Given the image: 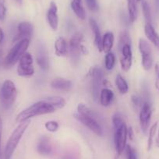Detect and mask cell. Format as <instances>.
<instances>
[{
	"instance_id": "6da1fadb",
	"label": "cell",
	"mask_w": 159,
	"mask_h": 159,
	"mask_svg": "<svg viewBox=\"0 0 159 159\" xmlns=\"http://www.w3.org/2000/svg\"><path fill=\"white\" fill-rule=\"evenodd\" d=\"M56 110L55 107H53L51 104L48 103L44 100L39 101L19 113L16 116V120L18 123H22V122L29 120L34 116L52 113L56 111Z\"/></svg>"
},
{
	"instance_id": "7a4b0ae2",
	"label": "cell",
	"mask_w": 159,
	"mask_h": 159,
	"mask_svg": "<svg viewBox=\"0 0 159 159\" xmlns=\"http://www.w3.org/2000/svg\"><path fill=\"white\" fill-rule=\"evenodd\" d=\"M30 120H27V121L22 122L20 123L19 126L13 130L11 136L9 138L8 141H7V145H6L5 148V153H4V156H5V159H10L12 155H13V152L16 150V147H17L18 143H19L20 140L22 138L23 135L25 133L26 129L30 125Z\"/></svg>"
},
{
	"instance_id": "3957f363",
	"label": "cell",
	"mask_w": 159,
	"mask_h": 159,
	"mask_svg": "<svg viewBox=\"0 0 159 159\" xmlns=\"http://www.w3.org/2000/svg\"><path fill=\"white\" fill-rule=\"evenodd\" d=\"M30 45V39L25 38L19 41L8 53L4 60V66L7 68L14 66L20 60L23 55L26 52L27 48Z\"/></svg>"
},
{
	"instance_id": "277c9868",
	"label": "cell",
	"mask_w": 159,
	"mask_h": 159,
	"mask_svg": "<svg viewBox=\"0 0 159 159\" xmlns=\"http://www.w3.org/2000/svg\"><path fill=\"white\" fill-rule=\"evenodd\" d=\"M17 95L16 85L12 80H7L1 88V98L6 108H9L13 105Z\"/></svg>"
},
{
	"instance_id": "5b68a950",
	"label": "cell",
	"mask_w": 159,
	"mask_h": 159,
	"mask_svg": "<svg viewBox=\"0 0 159 159\" xmlns=\"http://www.w3.org/2000/svg\"><path fill=\"white\" fill-rule=\"evenodd\" d=\"M17 73L19 76L28 77L34 73V67L33 65V57L29 52H25L20 59L17 66Z\"/></svg>"
},
{
	"instance_id": "8992f818",
	"label": "cell",
	"mask_w": 159,
	"mask_h": 159,
	"mask_svg": "<svg viewBox=\"0 0 159 159\" xmlns=\"http://www.w3.org/2000/svg\"><path fill=\"white\" fill-rule=\"evenodd\" d=\"M74 117L75 119H77L78 121L80 122L84 126H87L90 130L94 133L96 135L100 136V137L103 135V129H102L101 125L99 124L97 118L80 114L78 112L74 114Z\"/></svg>"
},
{
	"instance_id": "52a82bcc",
	"label": "cell",
	"mask_w": 159,
	"mask_h": 159,
	"mask_svg": "<svg viewBox=\"0 0 159 159\" xmlns=\"http://www.w3.org/2000/svg\"><path fill=\"white\" fill-rule=\"evenodd\" d=\"M139 50L142 56V66L145 70H149L152 67L153 58L152 51L149 43L146 40L140 38L139 40Z\"/></svg>"
},
{
	"instance_id": "ba28073f",
	"label": "cell",
	"mask_w": 159,
	"mask_h": 159,
	"mask_svg": "<svg viewBox=\"0 0 159 159\" xmlns=\"http://www.w3.org/2000/svg\"><path fill=\"white\" fill-rule=\"evenodd\" d=\"M83 34L80 32H76L72 36L70 41V57H71V61L73 62V64H76L79 62L80 53H81L80 46L82 45L81 42L83 41Z\"/></svg>"
},
{
	"instance_id": "9c48e42d",
	"label": "cell",
	"mask_w": 159,
	"mask_h": 159,
	"mask_svg": "<svg viewBox=\"0 0 159 159\" xmlns=\"http://www.w3.org/2000/svg\"><path fill=\"white\" fill-rule=\"evenodd\" d=\"M89 75L92 79V95L94 100H97L98 98L101 85L104 80L103 71L98 67H93L90 70Z\"/></svg>"
},
{
	"instance_id": "30bf717a",
	"label": "cell",
	"mask_w": 159,
	"mask_h": 159,
	"mask_svg": "<svg viewBox=\"0 0 159 159\" xmlns=\"http://www.w3.org/2000/svg\"><path fill=\"white\" fill-rule=\"evenodd\" d=\"M115 145L118 154L123 153L126 146V140H127V127L126 123L122 125L121 126L115 131Z\"/></svg>"
},
{
	"instance_id": "8fae6325",
	"label": "cell",
	"mask_w": 159,
	"mask_h": 159,
	"mask_svg": "<svg viewBox=\"0 0 159 159\" xmlns=\"http://www.w3.org/2000/svg\"><path fill=\"white\" fill-rule=\"evenodd\" d=\"M151 115H152V108L151 105L148 102H143L141 105L140 111V124L142 131L146 134L149 126L150 121H151Z\"/></svg>"
},
{
	"instance_id": "7c38bea8",
	"label": "cell",
	"mask_w": 159,
	"mask_h": 159,
	"mask_svg": "<svg viewBox=\"0 0 159 159\" xmlns=\"http://www.w3.org/2000/svg\"><path fill=\"white\" fill-rule=\"evenodd\" d=\"M120 51V64H121L122 70L125 72L129 71L132 66V50H131L130 44L125 45Z\"/></svg>"
},
{
	"instance_id": "4fadbf2b",
	"label": "cell",
	"mask_w": 159,
	"mask_h": 159,
	"mask_svg": "<svg viewBox=\"0 0 159 159\" xmlns=\"http://www.w3.org/2000/svg\"><path fill=\"white\" fill-rule=\"evenodd\" d=\"M47 20L53 30H56L59 26V16H58V7L55 2H51L49 9L47 12Z\"/></svg>"
},
{
	"instance_id": "5bb4252c",
	"label": "cell",
	"mask_w": 159,
	"mask_h": 159,
	"mask_svg": "<svg viewBox=\"0 0 159 159\" xmlns=\"http://www.w3.org/2000/svg\"><path fill=\"white\" fill-rule=\"evenodd\" d=\"M18 33L16 36L15 41H20V40L29 38L34 32V26L29 22L20 23L17 27Z\"/></svg>"
},
{
	"instance_id": "9a60e30c",
	"label": "cell",
	"mask_w": 159,
	"mask_h": 159,
	"mask_svg": "<svg viewBox=\"0 0 159 159\" xmlns=\"http://www.w3.org/2000/svg\"><path fill=\"white\" fill-rule=\"evenodd\" d=\"M37 62L38 66L43 70H47L49 67V62H48V56L47 50L43 44L38 46V52H37Z\"/></svg>"
},
{
	"instance_id": "2e32d148",
	"label": "cell",
	"mask_w": 159,
	"mask_h": 159,
	"mask_svg": "<svg viewBox=\"0 0 159 159\" xmlns=\"http://www.w3.org/2000/svg\"><path fill=\"white\" fill-rule=\"evenodd\" d=\"M51 87L55 90L62 91H70L73 88V82L70 80L62 77L55 78L51 83Z\"/></svg>"
},
{
	"instance_id": "e0dca14e",
	"label": "cell",
	"mask_w": 159,
	"mask_h": 159,
	"mask_svg": "<svg viewBox=\"0 0 159 159\" xmlns=\"http://www.w3.org/2000/svg\"><path fill=\"white\" fill-rule=\"evenodd\" d=\"M89 24L92 30L93 33L94 35V43H95L97 48L99 52H102V36L101 34L100 29H99L98 23L93 18L89 20Z\"/></svg>"
},
{
	"instance_id": "ac0fdd59",
	"label": "cell",
	"mask_w": 159,
	"mask_h": 159,
	"mask_svg": "<svg viewBox=\"0 0 159 159\" xmlns=\"http://www.w3.org/2000/svg\"><path fill=\"white\" fill-rule=\"evenodd\" d=\"M144 33L150 42L159 50V34L154 30L152 24L147 23L144 26Z\"/></svg>"
},
{
	"instance_id": "d6986e66",
	"label": "cell",
	"mask_w": 159,
	"mask_h": 159,
	"mask_svg": "<svg viewBox=\"0 0 159 159\" xmlns=\"http://www.w3.org/2000/svg\"><path fill=\"white\" fill-rule=\"evenodd\" d=\"M52 144L50 140L47 137H42L40 139L37 146V150L38 153L42 155H48L52 152Z\"/></svg>"
},
{
	"instance_id": "ffe728a7",
	"label": "cell",
	"mask_w": 159,
	"mask_h": 159,
	"mask_svg": "<svg viewBox=\"0 0 159 159\" xmlns=\"http://www.w3.org/2000/svg\"><path fill=\"white\" fill-rule=\"evenodd\" d=\"M114 34L112 32H107L102 37V52L108 53L111 52L114 45Z\"/></svg>"
},
{
	"instance_id": "44dd1931",
	"label": "cell",
	"mask_w": 159,
	"mask_h": 159,
	"mask_svg": "<svg viewBox=\"0 0 159 159\" xmlns=\"http://www.w3.org/2000/svg\"><path fill=\"white\" fill-rule=\"evenodd\" d=\"M68 52V46L66 40L59 37L55 42V52L57 56H65Z\"/></svg>"
},
{
	"instance_id": "7402d4cb",
	"label": "cell",
	"mask_w": 159,
	"mask_h": 159,
	"mask_svg": "<svg viewBox=\"0 0 159 159\" xmlns=\"http://www.w3.org/2000/svg\"><path fill=\"white\" fill-rule=\"evenodd\" d=\"M71 8L79 19L84 20L86 18V12L82 4V0H72Z\"/></svg>"
},
{
	"instance_id": "603a6c76",
	"label": "cell",
	"mask_w": 159,
	"mask_h": 159,
	"mask_svg": "<svg viewBox=\"0 0 159 159\" xmlns=\"http://www.w3.org/2000/svg\"><path fill=\"white\" fill-rule=\"evenodd\" d=\"M114 98V93L108 88H104L100 93L101 105L104 107H107L111 105Z\"/></svg>"
},
{
	"instance_id": "cb8c5ba5",
	"label": "cell",
	"mask_w": 159,
	"mask_h": 159,
	"mask_svg": "<svg viewBox=\"0 0 159 159\" xmlns=\"http://www.w3.org/2000/svg\"><path fill=\"white\" fill-rule=\"evenodd\" d=\"M43 100L51 104L53 107H55L56 109H60L66 105V100L63 98L59 97V96H50Z\"/></svg>"
},
{
	"instance_id": "d4e9b609",
	"label": "cell",
	"mask_w": 159,
	"mask_h": 159,
	"mask_svg": "<svg viewBox=\"0 0 159 159\" xmlns=\"http://www.w3.org/2000/svg\"><path fill=\"white\" fill-rule=\"evenodd\" d=\"M127 9L129 20L131 23H134L137 20V8L136 0H127Z\"/></svg>"
},
{
	"instance_id": "484cf974",
	"label": "cell",
	"mask_w": 159,
	"mask_h": 159,
	"mask_svg": "<svg viewBox=\"0 0 159 159\" xmlns=\"http://www.w3.org/2000/svg\"><path fill=\"white\" fill-rule=\"evenodd\" d=\"M116 84L118 90L121 94H126L129 91V86L126 80L120 74H118L116 77Z\"/></svg>"
},
{
	"instance_id": "4316f807",
	"label": "cell",
	"mask_w": 159,
	"mask_h": 159,
	"mask_svg": "<svg viewBox=\"0 0 159 159\" xmlns=\"http://www.w3.org/2000/svg\"><path fill=\"white\" fill-rule=\"evenodd\" d=\"M77 111H78V113H80V114L85 115V116H92V117L98 119L97 114H96V113L94 112L93 110H91L89 107L87 106L85 104H83V103L79 104L77 106Z\"/></svg>"
},
{
	"instance_id": "83f0119b",
	"label": "cell",
	"mask_w": 159,
	"mask_h": 159,
	"mask_svg": "<svg viewBox=\"0 0 159 159\" xmlns=\"http://www.w3.org/2000/svg\"><path fill=\"white\" fill-rule=\"evenodd\" d=\"M116 64V56L112 52L107 53L105 58V66L108 70H111L114 68Z\"/></svg>"
},
{
	"instance_id": "f1b7e54d",
	"label": "cell",
	"mask_w": 159,
	"mask_h": 159,
	"mask_svg": "<svg viewBox=\"0 0 159 159\" xmlns=\"http://www.w3.org/2000/svg\"><path fill=\"white\" fill-rule=\"evenodd\" d=\"M142 10H143V16H144L147 23L151 24V9H150L149 4L148 3L146 0H142Z\"/></svg>"
},
{
	"instance_id": "f546056e",
	"label": "cell",
	"mask_w": 159,
	"mask_h": 159,
	"mask_svg": "<svg viewBox=\"0 0 159 159\" xmlns=\"http://www.w3.org/2000/svg\"><path fill=\"white\" fill-rule=\"evenodd\" d=\"M127 44H130V38H129V34L128 31L125 30L120 34L119 36V50L121 49L125 45Z\"/></svg>"
},
{
	"instance_id": "4dcf8cb0",
	"label": "cell",
	"mask_w": 159,
	"mask_h": 159,
	"mask_svg": "<svg viewBox=\"0 0 159 159\" xmlns=\"http://www.w3.org/2000/svg\"><path fill=\"white\" fill-rule=\"evenodd\" d=\"M157 123H154V124L151 126V127L150 128L149 130V136H148V150L150 151L152 147L153 143V140H154V137L155 136L156 131H157Z\"/></svg>"
},
{
	"instance_id": "1f68e13d",
	"label": "cell",
	"mask_w": 159,
	"mask_h": 159,
	"mask_svg": "<svg viewBox=\"0 0 159 159\" xmlns=\"http://www.w3.org/2000/svg\"><path fill=\"white\" fill-rule=\"evenodd\" d=\"M112 123L116 129L120 127L122 125L125 123L124 120H123V116L119 114V113H116V114H115L112 117Z\"/></svg>"
},
{
	"instance_id": "d6a6232c",
	"label": "cell",
	"mask_w": 159,
	"mask_h": 159,
	"mask_svg": "<svg viewBox=\"0 0 159 159\" xmlns=\"http://www.w3.org/2000/svg\"><path fill=\"white\" fill-rule=\"evenodd\" d=\"M45 127L46 128L47 130L49 131V132L54 133L58 130L59 126V123L56 121H48L45 124Z\"/></svg>"
},
{
	"instance_id": "836d02e7",
	"label": "cell",
	"mask_w": 159,
	"mask_h": 159,
	"mask_svg": "<svg viewBox=\"0 0 159 159\" xmlns=\"http://www.w3.org/2000/svg\"><path fill=\"white\" fill-rule=\"evenodd\" d=\"M125 151H126V159H137L135 150L130 145H126L125 148Z\"/></svg>"
},
{
	"instance_id": "e575fe53",
	"label": "cell",
	"mask_w": 159,
	"mask_h": 159,
	"mask_svg": "<svg viewBox=\"0 0 159 159\" xmlns=\"http://www.w3.org/2000/svg\"><path fill=\"white\" fill-rule=\"evenodd\" d=\"M85 1H86L88 9L91 11L96 12L98 10V3L97 0H85Z\"/></svg>"
},
{
	"instance_id": "d590c367",
	"label": "cell",
	"mask_w": 159,
	"mask_h": 159,
	"mask_svg": "<svg viewBox=\"0 0 159 159\" xmlns=\"http://www.w3.org/2000/svg\"><path fill=\"white\" fill-rule=\"evenodd\" d=\"M7 16V8L2 2H0V20L3 21Z\"/></svg>"
},
{
	"instance_id": "8d00e7d4",
	"label": "cell",
	"mask_w": 159,
	"mask_h": 159,
	"mask_svg": "<svg viewBox=\"0 0 159 159\" xmlns=\"http://www.w3.org/2000/svg\"><path fill=\"white\" fill-rule=\"evenodd\" d=\"M131 100H132V102L137 106H141L143 105V101H142V98L140 97L137 95H132L131 97Z\"/></svg>"
},
{
	"instance_id": "74e56055",
	"label": "cell",
	"mask_w": 159,
	"mask_h": 159,
	"mask_svg": "<svg viewBox=\"0 0 159 159\" xmlns=\"http://www.w3.org/2000/svg\"><path fill=\"white\" fill-rule=\"evenodd\" d=\"M127 137H129V140H134V129L132 127H129L127 129Z\"/></svg>"
},
{
	"instance_id": "f35d334b",
	"label": "cell",
	"mask_w": 159,
	"mask_h": 159,
	"mask_svg": "<svg viewBox=\"0 0 159 159\" xmlns=\"http://www.w3.org/2000/svg\"><path fill=\"white\" fill-rule=\"evenodd\" d=\"M154 72H155L157 80H159V62H157L154 66Z\"/></svg>"
},
{
	"instance_id": "ab89813d",
	"label": "cell",
	"mask_w": 159,
	"mask_h": 159,
	"mask_svg": "<svg viewBox=\"0 0 159 159\" xmlns=\"http://www.w3.org/2000/svg\"><path fill=\"white\" fill-rule=\"evenodd\" d=\"M2 120L0 119V155H1V140H2Z\"/></svg>"
},
{
	"instance_id": "60d3db41",
	"label": "cell",
	"mask_w": 159,
	"mask_h": 159,
	"mask_svg": "<svg viewBox=\"0 0 159 159\" xmlns=\"http://www.w3.org/2000/svg\"><path fill=\"white\" fill-rule=\"evenodd\" d=\"M3 38H4L3 30H2V29L0 27V44L2 42V41H3Z\"/></svg>"
},
{
	"instance_id": "b9f144b4",
	"label": "cell",
	"mask_w": 159,
	"mask_h": 159,
	"mask_svg": "<svg viewBox=\"0 0 159 159\" xmlns=\"http://www.w3.org/2000/svg\"><path fill=\"white\" fill-rule=\"evenodd\" d=\"M154 4H155L156 12L159 13V0H154Z\"/></svg>"
},
{
	"instance_id": "7bdbcfd3",
	"label": "cell",
	"mask_w": 159,
	"mask_h": 159,
	"mask_svg": "<svg viewBox=\"0 0 159 159\" xmlns=\"http://www.w3.org/2000/svg\"><path fill=\"white\" fill-rule=\"evenodd\" d=\"M156 144H157V146L159 148V132H158V135H157V140H156Z\"/></svg>"
},
{
	"instance_id": "ee69618b",
	"label": "cell",
	"mask_w": 159,
	"mask_h": 159,
	"mask_svg": "<svg viewBox=\"0 0 159 159\" xmlns=\"http://www.w3.org/2000/svg\"><path fill=\"white\" fill-rule=\"evenodd\" d=\"M155 85H156V88H157V89L159 91V80H157V81H156V83H155Z\"/></svg>"
},
{
	"instance_id": "f6af8a7d",
	"label": "cell",
	"mask_w": 159,
	"mask_h": 159,
	"mask_svg": "<svg viewBox=\"0 0 159 159\" xmlns=\"http://www.w3.org/2000/svg\"><path fill=\"white\" fill-rule=\"evenodd\" d=\"M15 1H16L18 4H20V5H21V4H22V2H23V0H15Z\"/></svg>"
},
{
	"instance_id": "bcb514c9",
	"label": "cell",
	"mask_w": 159,
	"mask_h": 159,
	"mask_svg": "<svg viewBox=\"0 0 159 159\" xmlns=\"http://www.w3.org/2000/svg\"><path fill=\"white\" fill-rule=\"evenodd\" d=\"M136 1H140V0H136Z\"/></svg>"
},
{
	"instance_id": "7dc6e473",
	"label": "cell",
	"mask_w": 159,
	"mask_h": 159,
	"mask_svg": "<svg viewBox=\"0 0 159 159\" xmlns=\"http://www.w3.org/2000/svg\"><path fill=\"white\" fill-rule=\"evenodd\" d=\"M0 54H1V52H0Z\"/></svg>"
}]
</instances>
